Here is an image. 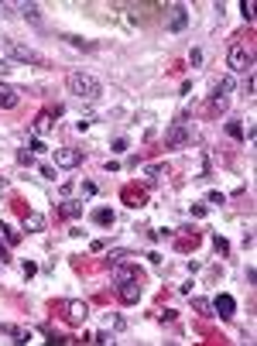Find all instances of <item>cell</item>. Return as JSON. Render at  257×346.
I'll return each mask as SVG.
<instances>
[{"label":"cell","instance_id":"52a82bcc","mask_svg":"<svg viewBox=\"0 0 257 346\" xmlns=\"http://www.w3.org/2000/svg\"><path fill=\"white\" fill-rule=\"evenodd\" d=\"M185 24H189V7H185V4H172V7H168L165 28H168V31H182Z\"/></svg>","mask_w":257,"mask_h":346},{"label":"cell","instance_id":"2e32d148","mask_svg":"<svg viewBox=\"0 0 257 346\" xmlns=\"http://www.w3.org/2000/svg\"><path fill=\"white\" fill-rule=\"evenodd\" d=\"M230 89H233V79H223V82H219V86H216V103H223V100H226V93H230Z\"/></svg>","mask_w":257,"mask_h":346},{"label":"cell","instance_id":"9a60e30c","mask_svg":"<svg viewBox=\"0 0 257 346\" xmlns=\"http://www.w3.org/2000/svg\"><path fill=\"white\" fill-rule=\"evenodd\" d=\"M18 11H21L28 21H35V24L41 21V11H38V4H18Z\"/></svg>","mask_w":257,"mask_h":346},{"label":"cell","instance_id":"3957f363","mask_svg":"<svg viewBox=\"0 0 257 346\" xmlns=\"http://www.w3.org/2000/svg\"><path fill=\"white\" fill-rule=\"evenodd\" d=\"M192 141V130H189V117H175L172 127L165 130V144L168 147H185Z\"/></svg>","mask_w":257,"mask_h":346},{"label":"cell","instance_id":"e0dca14e","mask_svg":"<svg viewBox=\"0 0 257 346\" xmlns=\"http://www.w3.org/2000/svg\"><path fill=\"white\" fill-rule=\"evenodd\" d=\"M0 230H4V237H7V244H18V240H21V233H18V230H14L11 223H0Z\"/></svg>","mask_w":257,"mask_h":346},{"label":"cell","instance_id":"7402d4cb","mask_svg":"<svg viewBox=\"0 0 257 346\" xmlns=\"http://www.w3.org/2000/svg\"><path fill=\"white\" fill-rule=\"evenodd\" d=\"M18 161H21V164H28V168H31V164H35V154H31V151H18Z\"/></svg>","mask_w":257,"mask_h":346},{"label":"cell","instance_id":"5b68a950","mask_svg":"<svg viewBox=\"0 0 257 346\" xmlns=\"http://www.w3.org/2000/svg\"><path fill=\"white\" fill-rule=\"evenodd\" d=\"M117 295L123 305H134L141 298V278H127V281H117Z\"/></svg>","mask_w":257,"mask_h":346},{"label":"cell","instance_id":"ffe728a7","mask_svg":"<svg viewBox=\"0 0 257 346\" xmlns=\"http://www.w3.org/2000/svg\"><path fill=\"white\" fill-rule=\"evenodd\" d=\"M192 305H196V308H199L202 315H216V312H213V302H206V298H196Z\"/></svg>","mask_w":257,"mask_h":346},{"label":"cell","instance_id":"7c38bea8","mask_svg":"<svg viewBox=\"0 0 257 346\" xmlns=\"http://www.w3.org/2000/svg\"><path fill=\"white\" fill-rule=\"evenodd\" d=\"M52 123H55V113H52V110H45V113H38V120H35V137H41V134H48V130H52Z\"/></svg>","mask_w":257,"mask_h":346},{"label":"cell","instance_id":"ac0fdd59","mask_svg":"<svg viewBox=\"0 0 257 346\" xmlns=\"http://www.w3.org/2000/svg\"><path fill=\"white\" fill-rule=\"evenodd\" d=\"M65 41H69V45H76V48H86V52H93V48H96L93 41H82V38H76V35H65Z\"/></svg>","mask_w":257,"mask_h":346},{"label":"cell","instance_id":"9c48e42d","mask_svg":"<svg viewBox=\"0 0 257 346\" xmlns=\"http://www.w3.org/2000/svg\"><path fill=\"white\" fill-rule=\"evenodd\" d=\"M213 312L219 315V319H233V312H237V302H233V295H216L213 298Z\"/></svg>","mask_w":257,"mask_h":346},{"label":"cell","instance_id":"484cf974","mask_svg":"<svg viewBox=\"0 0 257 346\" xmlns=\"http://www.w3.org/2000/svg\"><path fill=\"white\" fill-rule=\"evenodd\" d=\"M113 151L123 154V151H127V137H117V141H113Z\"/></svg>","mask_w":257,"mask_h":346},{"label":"cell","instance_id":"ba28073f","mask_svg":"<svg viewBox=\"0 0 257 346\" xmlns=\"http://www.w3.org/2000/svg\"><path fill=\"white\" fill-rule=\"evenodd\" d=\"M62 308H65V319H69V322H86V319H89V305L79 302V298L62 302Z\"/></svg>","mask_w":257,"mask_h":346},{"label":"cell","instance_id":"8992f818","mask_svg":"<svg viewBox=\"0 0 257 346\" xmlns=\"http://www.w3.org/2000/svg\"><path fill=\"white\" fill-rule=\"evenodd\" d=\"M82 147H55V168H79Z\"/></svg>","mask_w":257,"mask_h":346},{"label":"cell","instance_id":"cb8c5ba5","mask_svg":"<svg viewBox=\"0 0 257 346\" xmlns=\"http://www.w3.org/2000/svg\"><path fill=\"white\" fill-rule=\"evenodd\" d=\"M243 93L254 96V72H247V82H243Z\"/></svg>","mask_w":257,"mask_h":346},{"label":"cell","instance_id":"4316f807","mask_svg":"<svg viewBox=\"0 0 257 346\" xmlns=\"http://www.w3.org/2000/svg\"><path fill=\"white\" fill-rule=\"evenodd\" d=\"M209 203H213V206H223L226 196H223V192H209Z\"/></svg>","mask_w":257,"mask_h":346},{"label":"cell","instance_id":"d4e9b609","mask_svg":"<svg viewBox=\"0 0 257 346\" xmlns=\"http://www.w3.org/2000/svg\"><path fill=\"white\" fill-rule=\"evenodd\" d=\"M28 147H31V154H35V151H45V141H41V137H31Z\"/></svg>","mask_w":257,"mask_h":346},{"label":"cell","instance_id":"44dd1931","mask_svg":"<svg viewBox=\"0 0 257 346\" xmlns=\"http://www.w3.org/2000/svg\"><path fill=\"white\" fill-rule=\"evenodd\" d=\"M240 11H243V18H247V24H250V21H254V4H250V0H243Z\"/></svg>","mask_w":257,"mask_h":346},{"label":"cell","instance_id":"5bb4252c","mask_svg":"<svg viewBox=\"0 0 257 346\" xmlns=\"http://www.w3.org/2000/svg\"><path fill=\"white\" fill-rule=\"evenodd\" d=\"M24 230H28V233H38V230H45V216H38V213L24 216Z\"/></svg>","mask_w":257,"mask_h":346},{"label":"cell","instance_id":"7a4b0ae2","mask_svg":"<svg viewBox=\"0 0 257 346\" xmlns=\"http://www.w3.org/2000/svg\"><path fill=\"white\" fill-rule=\"evenodd\" d=\"M4 48H7V55H11V62H24V65H41V62H45L35 48H28V45L14 41V38H4Z\"/></svg>","mask_w":257,"mask_h":346},{"label":"cell","instance_id":"603a6c76","mask_svg":"<svg viewBox=\"0 0 257 346\" xmlns=\"http://www.w3.org/2000/svg\"><path fill=\"white\" fill-rule=\"evenodd\" d=\"M213 244H216V250H219V254H226V250H230V244H226V240H223V237H219V233H216V237H213Z\"/></svg>","mask_w":257,"mask_h":346},{"label":"cell","instance_id":"83f0119b","mask_svg":"<svg viewBox=\"0 0 257 346\" xmlns=\"http://www.w3.org/2000/svg\"><path fill=\"white\" fill-rule=\"evenodd\" d=\"M189 62H192V65H199V62H202V52H199V48H192V52H189Z\"/></svg>","mask_w":257,"mask_h":346},{"label":"cell","instance_id":"f1b7e54d","mask_svg":"<svg viewBox=\"0 0 257 346\" xmlns=\"http://www.w3.org/2000/svg\"><path fill=\"white\" fill-rule=\"evenodd\" d=\"M11 261V250H7V244H0V264H7Z\"/></svg>","mask_w":257,"mask_h":346},{"label":"cell","instance_id":"277c9868","mask_svg":"<svg viewBox=\"0 0 257 346\" xmlns=\"http://www.w3.org/2000/svg\"><path fill=\"white\" fill-rule=\"evenodd\" d=\"M226 65H230L233 72H254V48H247V45H233L230 55H226Z\"/></svg>","mask_w":257,"mask_h":346},{"label":"cell","instance_id":"8fae6325","mask_svg":"<svg viewBox=\"0 0 257 346\" xmlns=\"http://www.w3.org/2000/svg\"><path fill=\"white\" fill-rule=\"evenodd\" d=\"M59 216H62V220H76V216H82V203H79V199H65V203H59Z\"/></svg>","mask_w":257,"mask_h":346},{"label":"cell","instance_id":"6da1fadb","mask_svg":"<svg viewBox=\"0 0 257 346\" xmlns=\"http://www.w3.org/2000/svg\"><path fill=\"white\" fill-rule=\"evenodd\" d=\"M65 86H69V93H72L76 100H86V103H96V100H99V93H103L99 79H96V76H89V72H69Z\"/></svg>","mask_w":257,"mask_h":346},{"label":"cell","instance_id":"30bf717a","mask_svg":"<svg viewBox=\"0 0 257 346\" xmlns=\"http://www.w3.org/2000/svg\"><path fill=\"white\" fill-rule=\"evenodd\" d=\"M21 103V96H18V89H11L7 82H0V110H14Z\"/></svg>","mask_w":257,"mask_h":346},{"label":"cell","instance_id":"4dcf8cb0","mask_svg":"<svg viewBox=\"0 0 257 346\" xmlns=\"http://www.w3.org/2000/svg\"><path fill=\"white\" fill-rule=\"evenodd\" d=\"M93 343H113V336L110 332H99V336H93Z\"/></svg>","mask_w":257,"mask_h":346},{"label":"cell","instance_id":"4fadbf2b","mask_svg":"<svg viewBox=\"0 0 257 346\" xmlns=\"http://www.w3.org/2000/svg\"><path fill=\"white\" fill-rule=\"evenodd\" d=\"M113 209H106V206H99V209H93V223L96 226H113Z\"/></svg>","mask_w":257,"mask_h":346},{"label":"cell","instance_id":"d6986e66","mask_svg":"<svg viewBox=\"0 0 257 346\" xmlns=\"http://www.w3.org/2000/svg\"><path fill=\"white\" fill-rule=\"evenodd\" d=\"M226 134H230L233 141H243V127H240L237 120H230V123H226Z\"/></svg>","mask_w":257,"mask_h":346},{"label":"cell","instance_id":"f546056e","mask_svg":"<svg viewBox=\"0 0 257 346\" xmlns=\"http://www.w3.org/2000/svg\"><path fill=\"white\" fill-rule=\"evenodd\" d=\"M31 274H38V264H31V261H28V264H24V278H31Z\"/></svg>","mask_w":257,"mask_h":346}]
</instances>
